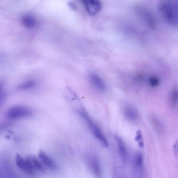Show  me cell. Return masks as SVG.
<instances>
[{
	"mask_svg": "<svg viewBox=\"0 0 178 178\" xmlns=\"http://www.w3.org/2000/svg\"><path fill=\"white\" fill-rule=\"evenodd\" d=\"M79 114L86 120L95 137L100 141L103 146L105 147L108 146V141L104 136L98 126L90 118L87 113L84 111H79Z\"/></svg>",
	"mask_w": 178,
	"mask_h": 178,
	"instance_id": "2",
	"label": "cell"
},
{
	"mask_svg": "<svg viewBox=\"0 0 178 178\" xmlns=\"http://www.w3.org/2000/svg\"><path fill=\"white\" fill-rule=\"evenodd\" d=\"M15 162L17 166L24 172L29 175H33L36 171L33 169L26 159H24L19 154L15 157Z\"/></svg>",
	"mask_w": 178,
	"mask_h": 178,
	"instance_id": "4",
	"label": "cell"
},
{
	"mask_svg": "<svg viewBox=\"0 0 178 178\" xmlns=\"http://www.w3.org/2000/svg\"><path fill=\"white\" fill-rule=\"evenodd\" d=\"M38 157L42 163L49 170L55 171L56 170V164L52 159L45 152L41 150L38 153Z\"/></svg>",
	"mask_w": 178,
	"mask_h": 178,
	"instance_id": "5",
	"label": "cell"
},
{
	"mask_svg": "<svg viewBox=\"0 0 178 178\" xmlns=\"http://www.w3.org/2000/svg\"><path fill=\"white\" fill-rule=\"evenodd\" d=\"M152 123L153 126L159 134H161L163 132V127L161 122L155 118L152 119Z\"/></svg>",
	"mask_w": 178,
	"mask_h": 178,
	"instance_id": "14",
	"label": "cell"
},
{
	"mask_svg": "<svg viewBox=\"0 0 178 178\" xmlns=\"http://www.w3.org/2000/svg\"><path fill=\"white\" fill-rule=\"evenodd\" d=\"M124 114L127 120L131 121L134 122L137 118V112L132 107H126L124 110Z\"/></svg>",
	"mask_w": 178,
	"mask_h": 178,
	"instance_id": "9",
	"label": "cell"
},
{
	"mask_svg": "<svg viewBox=\"0 0 178 178\" xmlns=\"http://www.w3.org/2000/svg\"><path fill=\"white\" fill-rule=\"evenodd\" d=\"M160 10L164 19L171 24L178 22L177 16L171 4L167 2L162 3L160 6Z\"/></svg>",
	"mask_w": 178,
	"mask_h": 178,
	"instance_id": "3",
	"label": "cell"
},
{
	"mask_svg": "<svg viewBox=\"0 0 178 178\" xmlns=\"http://www.w3.org/2000/svg\"><path fill=\"white\" fill-rule=\"evenodd\" d=\"M32 114V110L27 107L17 105L8 109L6 115L10 120H16L30 116Z\"/></svg>",
	"mask_w": 178,
	"mask_h": 178,
	"instance_id": "1",
	"label": "cell"
},
{
	"mask_svg": "<svg viewBox=\"0 0 178 178\" xmlns=\"http://www.w3.org/2000/svg\"><path fill=\"white\" fill-rule=\"evenodd\" d=\"M23 25L27 28H32L35 25L36 21L33 17L30 16H25L23 17L22 20Z\"/></svg>",
	"mask_w": 178,
	"mask_h": 178,
	"instance_id": "12",
	"label": "cell"
},
{
	"mask_svg": "<svg viewBox=\"0 0 178 178\" xmlns=\"http://www.w3.org/2000/svg\"><path fill=\"white\" fill-rule=\"evenodd\" d=\"M90 164L93 172L96 175L101 176V167L99 161L96 157H92L90 161Z\"/></svg>",
	"mask_w": 178,
	"mask_h": 178,
	"instance_id": "10",
	"label": "cell"
},
{
	"mask_svg": "<svg viewBox=\"0 0 178 178\" xmlns=\"http://www.w3.org/2000/svg\"><path fill=\"white\" fill-rule=\"evenodd\" d=\"M26 159L28 160L34 170L43 173L46 172L45 169L42 162L34 155H29L26 157Z\"/></svg>",
	"mask_w": 178,
	"mask_h": 178,
	"instance_id": "7",
	"label": "cell"
},
{
	"mask_svg": "<svg viewBox=\"0 0 178 178\" xmlns=\"http://www.w3.org/2000/svg\"><path fill=\"white\" fill-rule=\"evenodd\" d=\"M143 158L140 154H137L135 157L134 164L138 174H141L142 172L143 165Z\"/></svg>",
	"mask_w": 178,
	"mask_h": 178,
	"instance_id": "11",
	"label": "cell"
},
{
	"mask_svg": "<svg viewBox=\"0 0 178 178\" xmlns=\"http://www.w3.org/2000/svg\"><path fill=\"white\" fill-rule=\"evenodd\" d=\"M89 79L91 84L98 91H103L106 89V86L102 79L96 74H91L89 76Z\"/></svg>",
	"mask_w": 178,
	"mask_h": 178,
	"instance_id": "8",
	"label": "cell"
},
{
	"mask_svg": "<svg viewBox=\"0 0 178 178\" xmlns=\"http://www.w3.org/2000/svg\"><path fill=\"white\" fill-rule=\"evenodd\" d=\"M118 145L119 151L121 155L122 159L124 162H125L126 160L127 153L125 144L121 139H119L118 140Z\"/></svg>",
	"mask_w": 178,
	"mask_h": 178,
	"instance_id": "13",
	"label": "cell"
},
{
	"mask_svg": "<svg viewBox=\"0 0 178 178\" xmlns=\"http://www.w3.org/2000/svg\"><path fill=\"white\" fill-rule=\"evenodd\" d=\"M148 82L150 85L152 87H155L158 86L159 84L160 81L158 78L153 76L150 78Z\"/></svg>",
	"mask_w": 178,
	"mask_h": 178,
	"instance_id": "17",
	"label": "cell"
},
{
	"mask_svg": "<svg viewBox=\"0 0 178 178\" xmlns=\"http://www.w3.org/2000/svg\"><path fill=\"white\" fill-rule=\"evenodd\" d=\"M171 103L173 106H175L178 103V88L176 86L173 88L171 96Z\"/></svg>",
	"mask_w": 178,
	"mask_h": 178,
	"instance_id": "15",
	"label": "cell"
},
{
	"mask_svg": "<svg viewBox=\"0 0 178 178\" xmlns=\"http://www.w3.org/2000/svg\"><path fill=\"white\" fill-rule=\"evenodd\" d=\"M82 1L87 11L91 14H96L101 9L100 0H82Z\"/></svg>",
	"mask_w": 178,
	"mask_h": 178,
	"instance_id": "6",
	"label": "cell"
},
{
	"mask_svg": "<svg viewBox=\"0 0 178 178\" xmlns=\"http://www.w3.org/2000/svg\"><path fill=\"white\" fill-rule=\"evenodd\" d=\"M174 151L175 152V153H178V141L176 142L175 145L174 147Z\"/></svg>",
	"mask_w": 178,
	"mask_h": 178,
	"instance_id": "19",
	"label": "cell"
},
{
	"mask_svg": "<svg viewBox=\"0 0 178 178\" xmlns=\"http://www.w3.org/2000/svg\"><path fill=\"white\" fill-rule=\"evenodd\" d=\"M35 82L32 80H28L22 82L19 86L18 89L20 90H26L31 89L35 85Z\"/></svg>",
	"mask_w": 178,
	"mask_h": 178,
	"instance_id": "16",
	"label": "cell"
},
{
	"mask_svg": "<svg viewBox=\"0 0 178 178\" xmlns=\"http://www.w3.org/2000/svg\"><path fill=\"white\" fill-rule=\"evenodd\" d=\"M142 139V135L141 132L140 131H138L137 135L136 136V137L135 139V140L136 141H139L140 140Z\"/></svg>",
	"mask_w": 178,
	"mask_h": 178,
	"instance_id": "18",
	"label": "cell"
}]
</instances>
